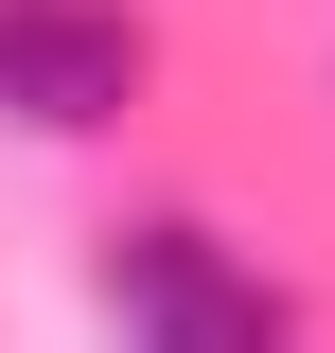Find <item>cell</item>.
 <instances>
[{
	"mask_svg": "<svg viewBox=\"0 0 335 353\" xmlns=\"http://www.w3.org/2000/svg\"><path fill=\"white\" fill-rule=\"evenodd\" d=\"M124 106H141V18L124 0H0V124L106 141Z\"/></svg>",
	"mask_w": 335,
	"mask_h": 353,
	"instance_id": "obj_2",
	"label": "cell"
},
{
	"mask_svg": "<svg viewBox=\"0 0 335 353\" xmlns=\"http://www.w3.org/2000/svg\"><path fill=\"white\" fill-rule=\"evenodd\" d=\"M106 336H124V353H283L300 318H283V283H265L230 230L124 212V230H106Z\"/></svg>",
	"mask_w": 335,
	"mask_h": 353,
	"instance_id": "obj_1",
	"label": "cell"
}]
</instances>
